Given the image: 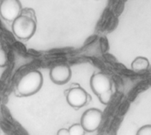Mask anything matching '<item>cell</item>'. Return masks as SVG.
I'll list each match as a JSON object with an SVG mask.
<instances>
[{
	"mask_svg": "<svg viewBox=\"0 0 151 135\" xmlns=\"http://www.w3.org/2000/svg\"><path fill=\"white\" fill-rule=\"evenodd\" d=\"M22 11L19 0H2L0 4V15L8 21H14Z\"/></svg>",
	"mask_w": 151,
	"mask_h": 135,
	"instance_id": "5",
	"label": "cell"
},
{
	"mask_svg": "<svg viewBox=\"0 0 151 135\" xmlns=\"http://www.w3.org/2000/svg\"><path fill=\"white\" fill-rule=\"evenodd\" d=\"M70 135H85L86 131L81 124H74L68 129Z\"/></svg>",
	"mask_w": 151,
	"mask_h": 135,
	"instance_id": "9",
	"label": "cell"
},
{
	"mask_svg": "<svg viewBox=\"0 0 151 135\" xmlns=\"http://www.w3.org/2000/svg\"><path fill=\"white\" fill-rule=\"evenodd\" d=\"M136 135H151V125L142 126L136 133Z\"/></svg>",
	"mask_w": 151,
	"mask_h": 135,
	"instance_id": "10",
	"label": "cell"
},
{
	"mask_svg": "<svg viewBox=\"0 0 151 135\" xmlns=\"http://www.w3.org/2000/svg\"><path fill=\"white\" fill-rule=\"evenodd\" d=\"M7 65V57L4 49L0 48V67H4Z\"/></svg>",
	"mask_w": 151,
	"mask_h": 135,
	"instance_id": "11",
	"label": "cell"
},
{
	"mask_svg": "<svg viewBox=\"0 0 151 135\" xmlns=\"http://www.w3.org/2000/svg\"><path fill=\"white\" fill-rule=\"evenodd\" d=\"M57 135H70V134H69V131H68V129L62 128V129H59V130H58V134Z\"/></svg>",
	"mask_w": 151,
	"mask_h": 135,
	"instance_id": "12",
	"label": "cell"
},
{
	"mask_svg": "<svg viewBox=\"0 0 151 135\" xmlns=\"http://www.w3.org/2000/svg\"><path fill=\"white\" fill-rule=\"evenodd\" d=\"M72 76V72L67 65H58L53 66L50 72V80L58 85H63L69 81Z\"/></svg>",
	"mask_w": 151,
	"mask_h": 135,
	"instance_id": "6",
	"label": "cell"
},
{
	"mask_svg": "<svg viewBox=\"0 0 151 135\" xmlns=\"http://www.w3.org/2000/svg\"><path fill=\"white\" fill-rule=\"evenodd\" d=\"M12 33L19 39L27 40L31 38L36 31V22L34 19L20 14L13 22L12 26Z\"/></svg>",
	"mask_w": 151,
	"mask_h": 135,
	"instance_id": "3",
	"label": "cell"
},
{
	"mask_svg": "<svg viewBox=\"0 0 151 135\" xmlns=\"http://www.w3.org/2000/svg\"><path fill=\"white\" fill-rule=\"evenodd\" d=\"M88 95L81 88H73L69 90L66 96L68 104L73 108H81L88 102Z\"/></svg>",
	"mask_w": 151,
	"mask_h": 135,
	"instance_id": "7",
	"label": "cell"
},
{
	"mask_svg": "<svg viewBox=\"0 0 151 135\" xmlns=\"http://www.w3.org/2000/svg\"><path fill=\"white\" fill-rule=\"evenodd\" d=\"M1 134H2V133H1V130H0V135H1Z\"/></svg>",
	"mask_w": 151,
	"mask_h": 135,
	"instance_id": "13",
	"label": "cell"
},
{
	"mask_svg": "<svg viewBox=\"0 0 151 135\" xmlns=\"http://www.w3.org/2000/svg\"><path fill=\"white\" fill-rule=\"evenodd\" d=\"M103 120V112L96 108L86 111L81 118V125L86 132L92 133L96 131Z\"/></svg>",
	"mask_w": 151,
	"mask_h": 135,
	"instance_id": "4",
	"label": "cell"
},
{
	"mask_svg": "<svg viewBox=\"0 0 151 135\" xmlns=\"http://www.w3.org/2000/svg\"><path fill=\"white\" fill-rule=\"evenodd\" d=\"M132 70L135 73H143L150 67V60L145 57H137L131 64Z\"/></svg>",
	"mask_w": 151,
	"mask_h": 135,
	"instance_id": "8",
	"label": "cell"
},
{
	"mask_svg": "<svg viewBox=\"0 0 151 135\" xmlns=\"http://www.w3.org/2000/svg\"><path fill=\"white\" fill-rule=\"evenodd\" d=\"M42 76L39 71H31L19 80L17 90L20 96H29L37 93L42 86Z\"/></svg>",
	"mask_w": 151,
	"mask_h": 135,
	"instance_id": "2",
	"label": "cell"
},
{
	"mask_svg": "<svg viewBox=\"0 0 151 135\" xmlns=\"http://www.w3.org/2000/svg\"><path fill=\"white\" fill-rule=\"evenodd\" d=\"M90 87L103 104L107 105L112 97V83L111 78L104 73H94L90 79Z\"/></svg>",
	"mask_w": 151,
	"mask_h": 135,
	"instance_id": "1",
	"label": "cell"
}]
</instances>
